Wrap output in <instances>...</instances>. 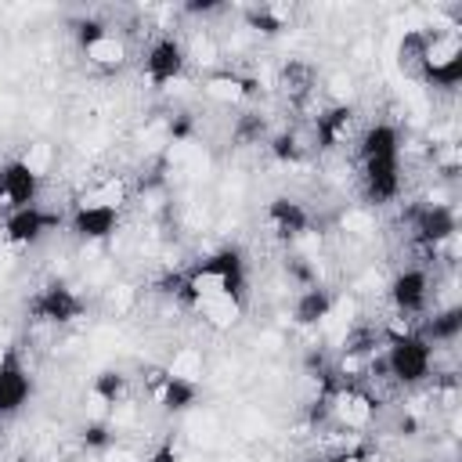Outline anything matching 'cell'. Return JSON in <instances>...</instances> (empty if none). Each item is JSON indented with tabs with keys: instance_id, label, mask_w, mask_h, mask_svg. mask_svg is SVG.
I'll return each mask as SVG.
<instances>
[{
	"instance_id": "7",
	"label": "cell",
	"mask_w": 462,
	"mask_h": 462,
	"mask_svg": "<svg viewBox=\"0 0 462 462\" xmlns=\"http://www.w3.org/2000/svg\"><path fill=\"white\" fill-rule=\"evenodd\" d=\"M199 90H202V97H206L209 105H217V108H238V105H245V101L256 97L260 79H256V76H245V72H238V69L220 65V69H213V72L202 76Z\"/></svg>"
},
{
	"instance_id": "17",
	"label": "cell",
	"mask_w": 462,
	"mask_h": 462,
	"mask_svg": "<svg viewBox=\"0 0 462 462\" xmlns=\"http://www.w3.org/2000/svg\"><path fill=\"white\" fill-rule=\"evenodd\" d=\"M191 314H195L206 328L227 332V328H235V325L242 321V314H245V296H213V300L195 303Z\"/></svg>"
},
{
	"instance_id": "5",
	"label": "cell",
	"mask_w": 462,
	"mask_h": 462,
	"mask_svg": "<svg viewBox=\"0 0 462 462\" xmlns=\"http://www.w3.org/2000/svg\"><path fill=\"white\" fill-rule=\"evenodd\" d=\"M430 292H433V282H430V267H422V263L404 267V271H397L386 282L390 307L401 318H422V314H430Z\"/></svg>"
},
{
	"instance_id": "16",
	"label": "cell",
	"mask_w": 462,
	"mask_h": 462,
	"mask_svg": "<svg viewBox=\"0 0 462 462\" xmlns=\"http://www.w3.org/2000/svg\"><path fill=\"white\" fill-rule=\"evenodd\" d=\"M336 303V292L328 285H310V289H300L292 296V321L300 328H321V321L328 318Z\"/></svg>"
},
{
	"instance_id": "6",
	"label": "cell",
	"mask_w": 462,
	"mask_h": 462,
	"mask_svg": "<svg viewBox=\"0 0 462 462\" xmlns=\"http://www.w3.org/2000/svg\"><path fill=\"white\" fill-rule=\"evenodd\" d=\"M188 72V58H184V43L170 32L155 36L144 51V79L155 90H166L170 83H180Z\"/></svg>"
},
{
	"instance_id": "20",
	"label": "cell",
	"mask_w": 462,
	"mask_h": 462,
	"mask_svg": "<svg viewBox=\"0 0 462 462\" xmlns=\"http://www.w3.org/2000/svg\"><path fill=\"white\" fill-rule=\"evenodd\" d=\"M54 144L51 141H29L25 148H22V155H18V162L29 170V173H36L40 180L43 177H51V170H54Z\"/></svg>"
},
{
	"instance_id": "3",
	"label": "cell",
	"mask_w": 462,
	"mask_h": 462,
	"mask_svg": "<svg viewBox=\"0 0 462 462\" xmlns=\"http://www.w3.org/2000/svg\"><path fill=\"white\" fill-rule=\"evenodd\" d=\"M379 408L383 404L365 386L343 383L328 397V426L325 430H336V433H346V437H368V430L379 419Z\"/></svg>"
},
{
	"instance_id": "4",
	"label": "cell",
	"mask_w": 462,
	"mask_h": 462,
	"mask_svg": "<svg viewBox=\"0 0 462 462\" xmlns=\"http://www.w3.org/2000/svg\"><path fill=\"white\" fill-rule=\"evenodd\" d=\"M25 310H29V321L61 328V325H72L76 318H83L87 303H83V296H79L72 285H65V282H47V285H40V289L29 296V307H25Z\"/></svg>"
},
{
	"instance_id": "14",
	"label": "cell",
	"mask_w": 462,
	"mask_h": 462,
	"mask_svg": "<svg viewBox=\"0 0 462 462\" xmlns=\"http://www.w3.org/2000/svg\"><path fill=\"white\" fill-rule=\"evenodd\" d=\"M29 393H32V375H29V368L22 365V357L11 354V361H7L4 372H0V419L22 411V404L29 401Z\"/></svg>"
},
{
	"instance_id": "13",
	"label": "cell",
	"mask_w": 462,
	"mask_h": 462,
	"mask_svg": "<svg viewBox=\"0 0 462 462\" xmlns=\"http://www.w3.org/2000/svg\"><path fill=\"white\" fill-rule=\"evenodd\" d=\"M83 58H87V65H90L94 72L116 76V72H123L126 61H130V40H126L123 32H112V29H108L101 40H94L90 47H83Z\"/></svg>"
},
{
	"instance_id": "12",
	"label": "cell",
	"mask_w": 462,
	"mask_h": 462,
	"mask_svg": "<svg viewBox=\"0 0 462 462\" xmlns=\"http://www.w3.org/2000/svg\"><path fill=\"white\" fill-rule=\"evenodd\" d=\"M69 231L79 242H108L119 231V213L116 209H101V206H76L72 202Z\"/></svg>"
},
{
	"instance_id": "10",
	"label": "cell",
	"mask_w": 462,
	"mask_h": 462,
	"mask_svg": "<svg viewBox=\"0 0 462 462\" xmlns=\"http://www.w3.org/2000/svg\"><path fill=\"white\" fill-rule=\"evenodd\" d=\"M40 188H43V180H40L36 173H29V170L18 162V155L0 166V209H4V213L36 206Z\"/></svg>"
},
{
	"instance_id": "15",
	"label": "cell",
	"mask_w": 462,
	"mask_h": 462,
	"mask_svg": "<svg viewBox=\"0 0 462 462\" xmlns=\"http://www.w3.org/2000/svg\"><path fill=\"white\" fill-rule=\"evenodd\" d=\"M296 18V4H253L242 11V29L256 36H282Z\"/></svg>"
},
{
	"instance_id": "11",
	"label": "cell",
	"mask_w": 462,
	"mask_h": 462,
	"mask_svg": "<svg viewBox=\"0 0 462 462\" xmlns=\"http://www.w3.org/2000/svg\"><path fill=\"white\" fill-rule=\"evenodd\" d=\"M263 224H267V231H271L274 238L296 242L303 231H310V209H307L300 199H292V195H278V199L267 202Z\"/></svg>"
},
{
	"instance_id": "21",
	"label": "cell",
	"mask_w": 462,
	"mask_h": 462,
	"mask_svg": "<svg viewBox=\"0 0 462 462\" xmlns=\"http://www.w3.org/2000/svg\"><path fill=\"white\" fill-rule=\"evenodd\" d=\"M79 444H83L87 451H108V448L116 444L112 422H108V419H87V422L79 426Z\"/></svg>"
},
{
	"instance_id": "18",
	"label": "cell",
	"mask_w": 462,
	"mask_h": 462,
	"mask_svg": "<svg viewBox=\"0 0 462 462\" xmlns=\"http://www.w3.org/2000/svg\"><path fill=\"white\" fill-rule=\"evenodd\" d=\"M162 368H166V375H173V379H180V383L202 386V379H206V354H202L199 346L184 343V346H173V354L166 357Z\"/></svg>"
},
{
	"instance_id": "8",
	"label": "cell",
	"mask_w": 462,
	"mask_h": 462,
	"mask_svg": "<svg viewBox=\"0 0 462 462\" xmlns=\"http://www.w3.org/2000/svg\"><path fill=\"white\" fill-rule=\"evenodd\" d=\"M314 144L318 152H343L346 144L357 141V108L354 105H325L314 119Z\"/></svg>"
},
{
	"instance_id": "2",
	"label": "cell",
	"mask_w": 462,
	"mask_h": 462,
	"mask_svg": "<svg viewBox=\"0 0 462 462\" xmlns=\"http://www.w3.org/2000/svg\"><path fill=\"white\" fill-rule=\"evenodd\" d=\"M383 372L397 390H415L426 386L430 375L437 372V354L422 336L393 339L383 346Z\"/></svg>"
},
{
	"instance_id": "9",
	"label": "cell",
	"mask_w": 462,
	"mask_h": 462,
	"mask_svg": "<svg viewBox=\"0 0 462 462\" xmlns=\"http://www.w3.org/2000/svg\"><path fill=\"white\" fill-rule=\"evenodd\" d=\"M61 224V217H54V213H47V209H40V206H25V209H14V213H7L4 217V224H0V242L7 245V249H29V245H36L51 227H58Z\"/></svg>"
},
{
	"instance_id": "23",
	"label": "cell",
	"mask_w": 462,
	"mask_h": 462,
	"mask_svg": "<svg viewBox=\"0 0 462 462\" xmlns=\"http://www.w3.org/2000/svg\"><path fill=\"white\" fill-rule=\"evenodd\" d=\"M144 462H180V448H177V440H173V437H162V440L148 451Z\"/></svg>"
},
{
	"instance_id": "22",
	"label": "cell",
	"mask_w": 462,
	"mask_h": 462,
	"mask_svg": "<svg viewBox=\"0 0 462 462\" xmlns=\"http://www.w3.org/2000/svg\"><path fill=\"white\" fill-rule=\"evenodd\" d=\"M105 303H108V310L112 314H134L137 307H141V289L137 285H112L108 292H105Z\"/></svg>"
},
{
	"instance_id": "1",
	"label": "cell",
	"mask_w": 462,
	"mask_h": 462,
	"mask_svg": "<svg viewBox=\"0 0 462 462\" xmlns=\"http://www.w3.org/2000/svg\"><path fill=\"white\" fill-rule=\"evenodd\" d=\"M462 79V32L458 25H430L422 29V58L419 83L437 90H455Z\"/></svg>"
},
{
	"instance_id": "19",
	"label": "cell",
	"mask_w": 462,
	"mask_h": 462,
	"mask_svg": "<svg viewBox=\"0 0 462 462\" xmlns=\"http://www.w3.org/2000/svg\"><path fill=\"white\" fill-rule=\"evenodd\" d=\"M339 231L346 235V242H368V238H375V231H379V220H375V209L372 206H346L343 213H339Z\"/></svg>"
}]
</instances>
